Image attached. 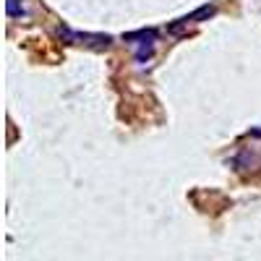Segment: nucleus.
<instances>
[{
  "label": "nucleus",
  "mask_w": 261,
  "mask_h": 261,
  "mask_svg": "<svg viewBox=\"0 0 261 261\" xmlns=\"http://www.w3.org/2000/svg\"><path fill=\"white\" fill-rule=\"evenodd\" d=\"M214 13H217V8H214V6H201L199 11H193L191 16L178 18V24H172V27H170V32H172V34H178V32L188 29L191 24H199V21H204V18H212Z\"/></svg>",
  "instance_id": "obj_1"
},
{
  "label": "nucleus",
  "mask_w": 261,
  "mask_h": 261,
  "mask_svg": "<svg viewBox=\"0 0 261 261\" xmlns=\"http://www.w3.org/2000/svg\"><path fill=\"white\" fill-rule=\"evenodd\" d=\"M125 42H136V45H151V42H157V32H154V29L130 32V34H125Z\"/></svg>",
  "instance_id": "obj_3"
},
{
  "label": "nucleus",
  "mask_w": 261,
  "mask_h": 261,
  "mask_svg": "<svg viewBox=\"0 0 261 261\" xmlns=\"http://www.w3.org/2000/svg\"><path fill=\"white\" fill-rule=\"evenodd\" d=\"M60 37L76 39V42H81V45H94V47H107V45L113 42V37H107V34H73V32H68V29H63Z\"/></svg>",
  "instance_id": "obj_2"
}]
</instances>
